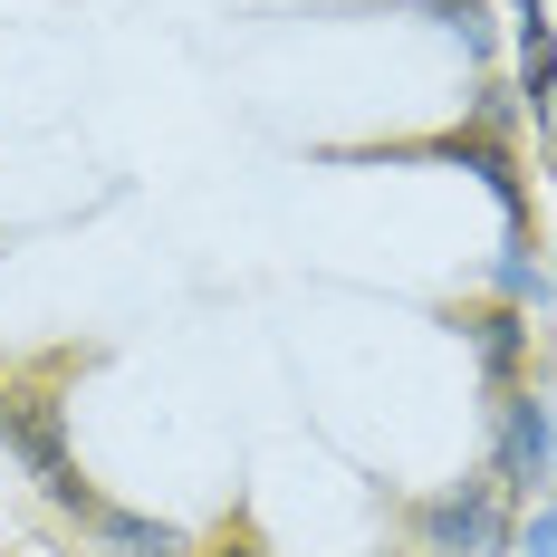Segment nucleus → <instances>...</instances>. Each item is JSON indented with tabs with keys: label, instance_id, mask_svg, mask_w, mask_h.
Returning a JSON list of instances; mask_svg holds the SVG:
<instances>
[{
	"label": "nucleus",
	"instance_id": "1",
	"mask_svg": "<svg viewBox=\"0 0 557 557\" xmlns=\"http://www.w3.org/2000/svg\"><path fill=\"white\" fill-rule=\"evenodd\" d=\"M413 548L423 557H509V481L481 461L471 481H451L413 509Z\"/></svg>",
	"mask_w": 557,
	"mask_h": 557
},
{
	"label": "nucleus",
	"instance_id": "2",
	"mask_svg": "<svg viewBox=\"0 0 557 557\" xmlns=\"http://www.w3.org/2000/svg\"><path fill=\"white\" fill-rule=\"evenodd\" d=\"M0 443L20 451V471L49 491L58 509L87 500V481H77V451H67V413H58V394H0Z\"/></svg>",
	"mask_w": 557,
	"mask_h": 557
},
{
	"label": "nucleus",
	"instance_id": "3",
	"mask_svg": "<svg viewBox=\"0 0 557 557\" xmlns=\"http://www.w3.org/2000/svg\"><path fill=\"white\" fill-rule=\"evenodd\" d=\"M491 471L509 481V500L557 481V413H548V394H529V385L500 394V451H491Z\"/></svg>",
	"mask_w": 557,
	"mask_h": 557
},
{
	"label": "nucleus",
	"instance_id": "4",
	"mask_svg": "<svg viewBox=\"0 0 557 557\" xmlns=\"http://www.w3.org/2000/svg\"><path fill=\"white\" fill-rule=\"evenodd\" d=\"M77 519H87V539H97V557H183V529L173 519H145V509H115V500H77Z\"/></svg>",
	"mask_w": 557,
	"mask_h": 557
},
{
	"label": "nucleus",
	"instance_id": "5",
	"mask_svg": "<svg viewBox=\"0 0 557 557\" xmlns=\"http://www.w3.org/2000/svg\"><path fill=\"white\" fill-rule=\"evenodd\" d=\"M519 97H529V115H539V135L557 125V29L539 0H519Z\"/></svg>",
	"mask_w": 557,
	"mask_h": 557
},
{
	"label": "nucleus",
	"instance_id": "6",
	"mask_svg": "<svg viewBox=\"0 0 557 557\" xmlns=\"http://www.w3.org/2000/svg\"><path fill=\"white\" fill-rule=\"evenodd\" d=\"M471 346H481V375L509 394L519 356H529V318H519V308H481V318H471Z\"/></svg>",
	"mask_w": 557,
	"mask_h": 557
},
{
	"label": "nucleus",
	"instance_id": "7",
	"mask_svg": "<svg viewBox=\"0 0 557 557\" xmlns=\"http://www.w3.org/2000/svg\"><path fill=\"white\" fill-rule=\"evenodd\" d=\"M500 298H509V308H557L548 270L529 260V240H519V231H509V250H500Z\"/></svg>",
	"mask_w": 557,
	"mask_h": 557
},
{
	"label": "nucleus",
	"instance_id": "8",
	"mask_svg": "<svg viewBox=\"0 0 557 557\" xmlns=\"http://www.w3.org/2000/svg\"><path fill=\"white\" fill-rule=\"evenodd\" d=\"M433 20H443L471 58H491V10H481V0H433Z\"/></svg>",
	"mask_w": 557,
	"mask_h": 557
},
{
	"label": "nucleus",
	"instance_id": "9",
	"mask_svg": "<svg viewBox=\"0 0 557 557\" xmlns=\"http://www.w3.org/2000/svg\"><path fill=\"white\" fill-rule=\"evenodd\" d=\"M509 548H519V557H557V491H539L529 529H509Z\"/></svg>",
	"mask_w": 557,
	"mask_h": 557
},
{
	"label": "nucleus",
	"instance_id": "10",
	"mask_svg": "<svg viewBox=\"0 0 557 557\" xmlns=\"http://www.w3.org/2000/svg\"><path fill=\"white\" fill-rule=\"evenodd\" d=\"M222 557H260V548H250V539H231V548H222Z\"/></svg>",
	"mask_w": 557,
	"mask_h": 557
}]
</instances>
